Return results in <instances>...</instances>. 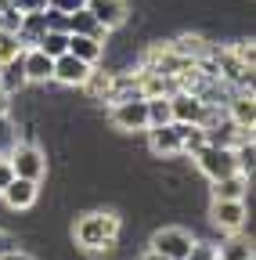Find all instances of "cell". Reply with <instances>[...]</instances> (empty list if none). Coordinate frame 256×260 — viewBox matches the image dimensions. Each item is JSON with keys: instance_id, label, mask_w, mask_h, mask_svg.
Segmentation results:
<instances>
[{"instance_id": "cell-25", "label": "cell", "mask_w": 256, "mask_h": 260, "mask_svg": "<svg viewBox=\"0 0 256 260\" xmlns=\"http://www.w3.org/2000/svg\"><path fill=\"white\" fill-rule=\"evenodd\" d=\"M15 145H18V134H15L11 119H8V116H0V155H8Z\"/></svg>"}, {"instance_id": "cell-30", "label": "cell", "mask_w": 256, "mask_h": 260, "mask_svg": "<svg viewBox=\"0 0 256 260\" xmlns=\"http://www.w3.org/2000/svg\"><path fill=\"white\" fill-rule=\"evenodd\" d=\"M0 260H33V256H29V253H18V249H4V253H0Z\"/></svg>"}, {"instance_id": "cell-31", "label": "cell", "mask_w": 256, "mask_h": 260, "mask_svg": "<svg viewBox=\"0 0 256 260\" xmlns=\"http://www.w3.org/2000/svg\"><path fill=\"white\" fill-rule=\"evenodd\" d=\"M8 112H11V94L0 90V116H8Z\"/></svg>"}, {"instance_id": "cell-22", "label": "cell", "mask_w": 256, "mask_h": 260, "mask_svg": "<svg viewBox=\"0 0 256 260\" xmlns=\"http://www.w3.org/2000/svg\"><path fill=\"white\" fill-rule=\"evenodd\" d=\"M144 102H148V126H166V123H173V116H170V94L144 98Z\"/></svg>"}, {"instance_id": "cell-29", "label": "cell", "mask_w": 256, "mask_h": 260, "mask_svg": "<svg viewBox=\"0 0 256 260\" xmlns=\"http://www.w3.org/2000/svg\"><path fill=\"white\" fill-rule=\"evenodd\" d=\"M15 181V170H11V159L8 155H0V191H4L8 184Z\"/></svg>"}, {"instance_id": "cell-27", "label": "cell", "mask_w": 256, "mask_h": 260, "mask_svg": "<svg viewBox=\"0 0 256 260\" xmlns=\"http://www.w3.org/2000/svg\"><path fill=\"white\" fill-rule=\"evenodd\" d=\"M8 8H15L18 15H36L47 11V0H8Z\"/></svg>"}, {"instance_id": "cell-21", "label": "cell", "mask_w": 256, "mask_h": 260, "mask_svg": "<svg viewBox=\"0 0 256 260\" xmlns=\"http://www.w3.org/2000/svg\"><path fill=\"white\" fill-rule=\"evenodd\" d=\"M36 51H44L47 58H61V54H69V32H65V29H47L44 37L36 40Z\"/></svg>"}, {"instance_id": "cell-32", "label": "cell", "mask_w": 256, "mask_h": 260, "mask_svg": "<svg viewBox=\"0 0 256 260\" xmlns=\"http://www.w3.org/2000/svg\"><path fill=\"white\" fill-rule=\"evenodd\" d=\"M144 260H166V256H159L155 249H148V253H144Z\"/></svg>"}, {"instance_id": "cell-12", "label": "cell", "mask_w": 256, "mask_h": 260, "mask_svg": "<svg viewBox=\"0 0 256 260\" xmlns=\"http://www.w3.org/2000/svg\"><path fill=\"white\" fill-rule=\"evenodd\" d=\"M22 69H25V80L29 83H47L51 73H54V58H47L36 47H29V51H22Z\"/></svg>"}, {"instance_id": "cell-1", "label": "cell", "mask_w": 256, "mask_h": 260, "mask_svg": "<svg viewBox=\"0 0 256 260\" xmlns=\"http://www.w3.org/2000/svg\"><path fill=\"white\" fill-rule=\"evenodd\" d=\"M116 239H119V217L108 210H94L76 220V242L87 253H108L116 249Z\"/></svg>"}, {"instance_id": "cell-13", "label": "cell", "mask_w": 256, "mask_h": 260, "mask_svg": "<svg viewBox=\"0 0 256 260\" xmlns=\"http://www.w3.org/2000/svg\"><path fill=\"white\" fill-rule=\"evenodd\" d=\"M65 29L72 32V37H90V40H98V44H105V37H108V29H101L98 18H94L87 8L76 11V15H69L65 18Z\"/></svg>"}, {"instance_id": "cell-3", "label": "cell", "mask_w": 256, "mask_h": 260, "mask_svg": "<svg viewBox=\"0 0 256 260\" xmlns=\"http://www.w3.org/2000/svg\"><path fill=\"white\" fill-rule=\"evenodd\" d=\"M8 159H11V170H15V177H25V181H44V174H47V155L36 148V145H15L11 152H8Z\"/></svg>"}, {"instance_id": "cell-8", "label": "cell", "mask_w": 256, "mask_h": 260, "mask_svg": "<svg viewBox=\"0 0 256 260\" xmlns=\"http://www.w3.org/2000/svg\"><path fill=\"white\" fill-rule=\"evenodd\" d=\"M87 11L98 18V25L101 29H119L126 18H130V4L126 0H87Z\"/></svg>"}, {"instance_id": "cell-7", "label": "cell", "mask_w": 256, "mask_h": 260, "mask_svg": "<svg viewBox=\"0 0 256 260\" xmlns=\"http://www.w3.org/2000/svg\"><path fill=\"white\" fill-rule=\"evenodd\" d=\"M206 98L202 94H195V90H180V94H173L170 98V116H173V123H188V126H202V119H206Z\"/></svg>"}, {"instance_id": "cell-11", "label": "cell", "mask_w": 256, "mask_h": 260, "mask_svg": "<svg viewBox=\"0 0 256 260\" xmlns=\"http://www.w3.org/2000/svg\"><path fill=\"white\" fill-rule=\"evenodd\" d=\"M36 195H40V184L36 181H25V177H15L4 191H0V199H4L11 210H29L36 203Z\"/></svg>"}, {"instance_id": "cell-33", "label": "cell", "mask_w": 256, "mask_h": 260, "mask_svg": "<svg viewBox=\"0 0 256 260\" xmlns=\"http://www.w3.org/2000/svg\"><path fill=\"white\" fill-rule=\"evenodd\" d=\"M0 25H4V0H0Z\"/></svg>"}, {"instance_id": "cell-18", "label": "cell", "mask_w": 256, "mask_h": 260, "mask_svg": "<svg viewBox=\"0 0 256 260\" xmlns=\"http://www.w3.org/2000/svg\"><path fill=\"white\" fill-rule=\"evenodd\" d=\"M101 51H105V44L90 40V37H72V32H69V54H72V58H80V61H87V65H98Z\"/></svg>"}, {"instance_id": "cell-6", "label": "cell", "mask_w": 256, "mask_h": 260, "mask_svg": "<svg viewBox=\"0 0 256 260\" xmlns=\"http://www.w3.org/2000/svg\"><path fill=\"white\" fill-rule=\"evenodd\" d=\"M191 232H184V228H159V232L152 235V249L159 256L166 260H188V249H191Z\"/></svg>"}, {"instance_id": "cell-35", "label": "cell", "mask_w": 256, "mask_h": 260, "mask_svg": "<svg viewBox=\"0 0 256 260\" xmlns=\"http://www.w3.org/2000/svg\"><path fill=\"white\" fill-rule=\"evenodd\" d=\"M216 260H220V256H216Z\"/></svg>"}, {"instance_id": "cell-9", "label": "cell", "mask_w": 256, "mask_h": 260, "mask_svg": "<svg viewBox=\"0 0 256 260\" xmlns=\"http://www.w3.org/2000/svg\"><path fill=\"white\" fill-rule=\"evenodd\" d=\"M90 69H94V65H87V61H80L72 54H61V58H54L51 80H58L61 87H83V80L90 76Z\"/></svg>"}, {"instance_id": "cell-5", "label": "cell", "mask_w": 256, "mask_h": 260, "mask_svg": "<svg viewBox=\"0 0 256 260\" xmlns=\"http://www.w3.org/2000/svg\"><path fill=\"white\" fill-rule=\"evenodd\" d=\"M209 220L220 228V232H228V235L242 232L245 220H249L245 199H213V206H209Z\"/></svg>"}, {"instance_id": "cell-10", "label": "cell", "mask_w": 256, "mask_h": 260, "mask_svg": "<svg viewBox=\"0 0 256 260\" xmlns=\"http://www.w3.org/2000/svg\"><path fill=\"white\" fill-rule=\"evenodd\" d=\"M148 148L155 155H180V126L177 123L148 126Z\"/></svg>"}, {"instance_id": "cell-2", "label": "cell", "mask_w": 256, "mask_h": 260, "mask_svg": "<svg viewBox=\"0 0 256 260\" xmlns=\"http://www.w3.org/2000/svg\"><path fill=\"white\" fill-rule=\"evenodd\" d=\"M195 159V167L209 177V184L213 181H220V177H231V174H238V159H235V148H220V145H206L199 155H191Z\"/></svg>"}, {"instance_id": "cell-17", "label": "cell", "mask_w": 256, "mask_h": 260, "mask_svg": "<svg viewBox=\"0 0 256 260\" xmlns=\"http://www.w3.org/2000/svg\"><path fill=\"white\" fill-rule=\"evenodd\" d=\"M245 188H249L245 174L220 177V181H213V199H245Z\"/></svg>"}, {"instance_id": "cell-14", "label": "cell", "mask_w": 256, "mask_h": 260, "mask_svg": "<svg viewBox=\"0 0 256 260\" xmlns=\"http://www.w3.org/2000/svg\"><path fill=\"white\" fill-rule=\"evenodd\" d=\"M112 87H116V76L101 73V69H90V76L83 80V90L94 98V102H112Z\"/></svg>"}, {"instance_id": "cell-19", "label": "cell", "mask_w": 256, "mask_h": 260, "mask_svg": "<svg viewBox=\"0 0 256 260\" xmlns=\"http://www.w3.org/2000/svg\"><path fill=\"white\" fill-rule=\"evenodd\" d=\"M216 256H220V260H252V242H249L242 232H235L228 242L216 246Z\"/></svg>"}, {"instance_id": "cell-23", "label": "cell", "mask_w": 256, "mask_h": 260, "mask_svg": "<svg viewBox=\"0 0 256 260\" xmlns=\"http://www.w3.org/2000/svg\"><path fill=\"white\" fill-rule=\"evenodd\" d=\"M170 51H173L177 58H184V61H188V58L195 61V58H199V54L206 51V40H202V37H180V40H177V44H173Z\"/></svg>"}, {"instance_id": "cell-20", "label": "cell", "mask_w": 256, "mask_h": 260, "mask_svg": "<svg viewBox=\"0 0 256 260\" xmlns=\"http://www.w3.org/2000/svg\"><path fill=\"white\" fill-rule=\"evenodd\" d=\"M180 126V155H199L209 138H206V126H188V123H177Z\"/></svg>"}, {"instance_id": "cell-16", "label": "cell", "mask_w": 256, "mask_h": 260, "mask_svg": "<svg viewBox=\"0 0 256 260\" xmlns=\"http://www.w3.org/2000/svg\"><path fill=\"white\" fill-rule=\"evenodd\" d=\"M25 83H29V80H25V69H22V54L0 65V90H8V94H18Z\"/></svg>"}, {"instance_id": "cell-15", "label": "cell", "mask_w": 256, "mask_h": 260, "mask_svg": "<svg viewBox=\"0 0 256 260\" xmlns=\"http://www.w3.org/2000/svg\"><path fill=\"white\" fill-rule=\"evenodd\" d=\"M231 123H235L238 130H252V123H256V102H252V90L231 98Z\"/></svg>"}, {"instance_id": "cell-34", "label": "cell", "mask_w": 256, "mask_h": 260, "mask_svg": "<svg viewBox=\"0 0 256 260\" xmlns=\"http://www.w3.org/2000/svg\"><path fill=\"white\" fill-rule=\"evenodd\" d=\"M0 253H4V232H0Z\"/></svg>"}, {"instance_id": "cell-28", "label": "cell", "mask_w": 256, "mask_h": 260, "mask_svg": "<svg viewBox=\"0 0 256 260\" xmlns=\"http://www.w3.org/2000/svg\"><path fill=\"white\" fill-rule=\"evenodd\" d=\"M188 260H216V246L213 242H191Z\"/></svg>"}, {"instance_id": "cell-4", "label": "cell", "mask_w": 256, "mask_h": 260, "mask_svg": "<svg viewBox=\"0 0 256 260\" xmlns=\"http://www.w3.org/2000/svg\"><path fill=\"white\" fill-rule=\"evenodd\" d=\"M108 119H112L116 130H148V102H144L141 94L123 98V102L112 105Z\"/></svg>"}, {"instance_id": "cell-24", "label": "cell", "mask_w": 256, "mask_h": 260, "mask_svg": "<svg viewBox=\"0 0 256 260\" xmlns=\"http://www.w3.org/2000/svg\"><path fill=\"white\" fill-rule=\"evenodd\" d=\"M18 54H22L18 37H15V32H8V29H0V65L11 61V58H18Z\"/></svg>"}, {"instance_id": "cell-26", "label": "cell", "mask_w": 256, "mask_h": 260, "mask_svg": "<svg viewBox=\"0 0 256 260\" xmlns=\"http://www.w3.org/2000/svg\"><path fill=\"white\" fill-rule=\"evenodd\" d=\"M47 8L69 18V15H76V11H83V8H87V0H47Z\"/></svg>"}]
</instances>
